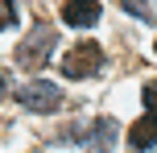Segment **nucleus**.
Listing matches in <instances>:
<instances>
[{"label": "nucleus", "instance_id": "nucleus-6", "mask_svg": "<svg viewBox=\"0 0 157 153\" xmlns=\"http://www.w3.org/2000/svg\"><path fill=\"white\" fill-rule=\"evenodd\" d=\"M62 21L75 25V29L95 25V21H99V0H66V4H62Z\"/></svg>", "mask_w": 157, "mask_h": 153}, {"label": "nucleus", "instance_id": "nucleus-1", "mask_svg": "<svg viewBox=\"0 0 157 153\" xmlns=\"http://www.w3.org/2000/svg\"><path fill=\"white\" fill-rule=\"evenodd\" d=\"M54 46H58V29L54 25H33L29 37L17 46V66L21 71H41L50 62V54H54Z\"/></svg>", "mask_w": 157, "mask_h": 153}, {"label": "nucleus", "instance_id": "nucleus-7", "mask_svg": "<svg viewBox=\"0 0 157 153\" xmlns=\"http://www.w3.org/2000/svg\"><path fill=\"white\" fill-rule=\"evenodd\" d=\"M120 4H124V8H128L132 17H141V21H153V17H157L149 0H120Z\"/></svg>", "mask_w": 157, "mask_h": 153}, {"label": "nucleus", "instance_id": "nucleus-10", "mask_svg": "<svg viewBox=\"0 0 157 153\" xmlns=\"http://www.w3.org/2000/svg\"><path fill=\"white\" fill-rule=\"evenodd\" d=\"M4 95H8V75L0 71V99H4Z\"/></svg>", "mask_w": 157, "mask_h": 153}, {"label": "nucleus", "instance_id": "nucleus-8", "mask_svg": "<svg viewBox=\"0 0 157 153\" xmlns=\"http://www.w3.org/2000/svg\"><path fill=\"white\" fill-rule=\"evenodd\" d=\"M17 25V0H0V29Z\"/></svg>", "mask_w": 157, "mask_h": 153}, {"label": "nucleus", "instance_id": "nucleus-3", "mask_svg": "<svg viewBox=\"0 0 157 153\" xmlns=\"http://www.w3.org/2000/svg\"><path fill=\"white\" fill-rule=\"evenodd\" d=\"M99 66H103V50L95 46V41H78V46H71L66 58H62V75L66 79H91Z\"/></svg>", "mask_w": 157, "mask_h": 153}, {"label": "nucleus", "instance_id": "nucleus-9", "mask_svg": "<svg viewBox=\"0 0 157 153\" xmlns=\"http://www.w3.org/2000/svg\"><path fill=\"white\" fill-rule=\"evenodd\" d=\"M141 99H145V112H157V83H145Z\"/></svg>", "mask_w": 157, "mask_h": 153}, {"label": "nucleus", "instance_id": "nucleus-11", "mask_svg": "<svg viewBox=\"0 0 157 153\" xmlns=\"http://www.w3.org/2000/svg\"><path fill=\"white\" fill-rule=\"evenodd\" d=\"M153 54H157V41H153Z\"/></svg>", "mask_w": 157, "mask_h": 153}, {"label": "nucleus", "instance_id": "nucleus-5", "mask_svg": "<svg viewBox=\"0 0 157 153\" xmlns=\"http://www.w3.org/2000/svg\"><path fill=\"white\" fill-rule=\"evenodd\" d=\"M157 145V112H145L141 120L128 128V149L132 153H145V149H153Z\"/></svg>", "mask_w": 157, "mask_h": 153}, {"label": "nucleus", "instance_id": "nucleus-2", "mask_svg": "<svg viewBox=\"0 0 157 153\" xmlns=\"http://www.w3.org/2000/svg\"><path fill=\"white\" fill-rule=\"evenodd\" d=\"M62 141H83L87 153H112L116 149V120L112 116H99L91 128H66Z\"/></svg>", "mask_w": 157, "mask_h": 153}, {"label": "nucleus", "instance_id": "nucleus-4", "mask_svg": "<svg viewBox=\"0 0 157 153\" xmlns=\"http://www.w3.org/2000/svg\"><path fill=\"white\" fill-rule=\"evenodd\" d=\"M17 104L29 108V112H58L62 108V91L54 83H46V79H33V83H25L17 91Z\"/></svg>", "mask_w": 157, "mask_h": 153}]
</instances>
